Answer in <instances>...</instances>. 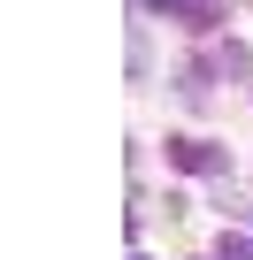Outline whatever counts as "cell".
Returning <instances> with one entry per match:
<instances>
[{"label": "cell", "mask_w": 253, "mask_h": 260, "mask_svg": "<svg viewBox=\"0 0 253 260\" xmlns=\"http://www.w3.org/2000/svg\"><path fill=\"white\" fill-rule=\"evenodd\" d=\"M169 161H177V169H192V176H222V169H230L207 138H169Z\"/></svg>", "instance_id": "obj_1"}, {"label": "cell", "mask_w": 253, "mask_h": 260, "mask_svg": "<svg viewBox=\"0 0 253 260\" xmlns=\"http://www.w3.org/2000/svg\"><path fill=\"white\" fill-rule=\"evenodd\" d=\"M222 214H245V222H253V191H230V184H222Z\"/></svg>", "instance_id": "obj_2"}, {"label": "cell", "mask_w": 253, "mask_h": 260, "mask_svg": "<svg viewBox=\"0 0 253 260\" xmlns=\"http://www.w3.org/2000/svg\"><path fill=\"white\" fill-rule=\"evenodd\" d=\"M222 260H253V237H222Z\"/></svg>", "instance_id": "obj_3"}]
</instances>
